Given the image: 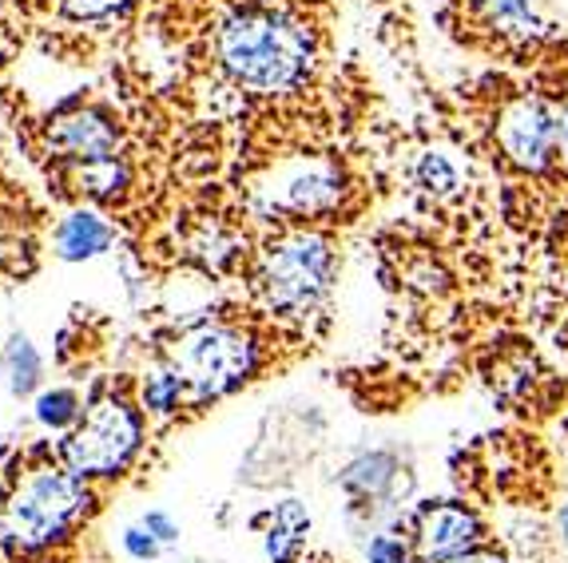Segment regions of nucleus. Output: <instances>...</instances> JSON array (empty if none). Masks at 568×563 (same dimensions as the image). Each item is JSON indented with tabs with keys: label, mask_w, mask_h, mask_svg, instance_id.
<instances>
[{
	"label": "nucleus",
	"mask_w": 568,
	"mask_h": 563,
	"mask_svg": "<svg viewBox=\"0 0 568 563\" xmlns=\"http://www.w3.org/2000/svg\"><path fill=\"white\" fill-rule=\"evenodd\" d=\"M219 60L251 92H286L311 68L314 37L283 12L246 9L219 29Z\"/></svg>",
	"instance_id": "1"
},
{
	"label": "nucleus",
	"mask_w": 568,
	"mask_h": 563,
	"mask_svg": "<svg viewBox=\"0 0 568 563\" xmlns=\"http://www.w3.org/2000/svg\"><path fill=\"white\" fill-rule=\"evenodd\" d=\"M84 508V484L77 472L37 469L20 480L9 504L0 508V535L17 547H44Z\"/></svg>",
	"instance_id": "2"
},
{
	"label": "nucleus",
	"mask_w": 568,
	"mask_h": 563,
	"mask_svg": "<svg viewBox=\"0 0 568 563\" xmlns=\"http://www.w3.org/2000/svg\"><path fill=\"white\" fill-rule=\"evenodd\" d=\"M334 278V246L323 235H294L266 254L263 298L271 310L303 318L318 306Z\"/></svg>",
	"instance_id": "3"
},
{
	"label": "nucleus",
	"mask_w": 568,
	"mask_h": 563,
	"mask_svg": "<svg viewBox=\"0 0 568 563\" xmlns=\"http://www.w3.org/2000/svg\"><path fill=\"white\" fill-rule=\"evenodd\" d=\"M140 449V421L120 397H104L88 409L84 424L64 441L68 472L84 477H115Z\"/></svg>",
	"instance_id": "4"
},
{
	"label": "nucleus",
	"mask_w": 568,
	"mask_h": 563,
	"mask_svg": "<svg viewBox=\"0 0 568 563\" xmlns=\"http://www.w3.org/2000/svg\"><path fill=\"white\" fill-rule=\"evenodd\" d=\"M175 366H180L183 381L200 389L203 397H223L255 373V346H251V338L227 326L200 329L183 341V349L175 354Z\"/></svg>",
	"instance_id": "5"
},
{
	"label": "nucleus",
	"mask_w": 568,
	"mask_h": 563,
	"mask_svg": "<svg viewBox=\"0 0 568 563\" xmlns=\"http://www.w3.org/2000/svg\"><path fill=\"white\" fill-rule=\"evenodd\" d=\"M501 151L529 175H545L552 163H560L557 127H560V104L545 95L529 92L517 95L501 115Z\"/></svg>",
	"instance_id": "6"
},
{
	"label": "nucleus",
	"mask_w": 568,
	"mask_h": 563,
	"mask_svg": "<svg viewBox=\"0 0 568 563\" xmlns=\"http://www.w3.org/2000/svg\"><path fill=\"white\" fill-rule=\"evenodd\" d=\"M406 540L414 544L417 563H442L481 547L485 520L462 500H426L414 512V535Z\"/></svg>",
	"instance_id": "7"
},
{
	"label": "nucleus",
	"mask_w": 568,
	"mask_h": 563,
	"mask_svg": "<svg viewBox=\"0 0 568 563\" xmlns=\"http://www.w3.org/2000/svg\"><path fill=\"white\" fill-rule=\"evenodd\" d=\"M52 140H57L60 151L77 155V160H84V163L108 160V155H112V147H115L112 123H108L104 115H95V112H77V115H68V120H60Z\"/></svg>",
	"instance_id": "8"
},
{
	"label": "nucleus",
	"mask_w": 568,
	"mask_h": 563,
	"mask_svg": "<svg viewBox=\"0 0 568 563\" xmlns=\"http://www.w3.org/2000/svg\"><path fill=\"white\" fill-rule=\"evenodd\" d=\"M57 246H60V258H68V263L95 258V254H104L112 246V226L100 215H92V211H77L57 231Z\"/></svg>",
	"instance_id": "9"
},
{
	"label": "nucleus",
	"mask_w": 568,
	"mask_h": 563,
	"mask_svg": "<svg viewBox=\"0 0 568 563\" xmlns=\"http://www.w3.org/2000/svg\"><path fill=\"white\" fill-rule=\"evenodd\" d=\"M469 9L485 20L489 32H501L513 40H529L540 29L537 0H469Z\"/></svg>",
	"instance_id": "10"
},
{
	"label": "nucleus",
	"mask_w": 568,
	"mask_h": 563,
	"mask_svg": "<svg viewBox=\"0 0 568 563\" xmlns=\"http://www.w3.org/2000/svg\"><path fill=\"white\" fill-rule=\"evenodd\" d=\"M389 480H394V457L389 452H369V457L346 469V484L358 489L362 497H382L389 489Z\"/></svg>",
	"instance_id": "11"
},
{
	"label": "nucleus",
	"mask_w": 568,
	"mask_h": 563,
	"mask_svg": "<svg viewBox=\"0 0 568 563\" xmlns=\"http://www.w3.org/2000/svg\"><path fill=\"white\" fill-rule=\"evenodd\" d=\"M4 366H9V377H12V381H9L12 393H17V397L32 393V386L40 381V357H37V349L29 346V338H24V334H17V338L9 341Z\"/></svg>",
	"instance_id": "12"
},
{
	"label": "nucleus",
	"mask_w": 568,
	"mask_h": 563,
	"mask_svg": "<svg viewBox=\"0 0 568 563\" xmlns=\"http://www.w3.org/2000/svg\"><path fill=\"white\" fill-rule=\"evenodd\" d=\"M417 187H426L429 195L446 198L457 191V171L454 163L446 160V155H437V151H429V155H422V163H417Z\"/></svg>",
	"instance_id": "13"
},
{
	"label": "nucleus",
	"mask_w": 568,
	"mask_h": 563,
	"mask_svg": "<svg viewBox=\"0 0 568 563\" xmlns=\"http://www.w3.org/2000/svg\"><path fill=\"white\" fill-rule=\"evenodd\" d=\"M37 417L48 429H68L80 417V397L72 389H52L37 401Z\"/></svg>",
	"instance_id": "14"
},
{
	"label": "nucleus",
	"mask_w": 568,
	"mask_h": 563,
	"mask_svg": "<svg viewBox=\"0 0 568 563\" xmlns=\"http://www.w3.org/2000/svg\"><path fill=\"white\" fill-rule=\"evenodd\" d=\"M183 386H187V381H183L180 373L148 377V386H143V405H148V409H155V413H171V409L180 405Z\"/></svg>",
	"instance_id": "15"
},
{
	"label": "nucleus",
	"mask_w": 568,
	"mask_h": 563,
	"mask_svg": "<svg viewBox=\"0 0 568 563\" xmlns=\"http://www.w3.org/2000/svg\"><path fill=\"white\" fill-rule=\"evenodd\" d=\"M298 552H303V535L275 520V528L266 532V555H271V563H294Z\"/></svg>",
	"instance_id": "16"
},
{
	"label": "nucleus",
	"mask_w": 568,
	"mask_h": 563,
	"mask_svg": "<svg viewBox=\"0 0 568 563\" xmlns=\"http://www.w3.org/2000/svg\"><path fill=\"white\" fill-rule=\"evenodd\" d=\"M369 563H414V544L409 540H398V535H374L369 540V552H366Z\"/></svg>",
	"instance_id": "17"
},
{
	"label": "nucleus",
	"mask_w": 568,
	"mask_h": 563,
	"mask_svg": "<svg viewBox=\"0 0 568 563\" xmlns=\"http://www.w3.org/2000/svg\"><path fill=\"white\" fill-rule=\"evenodd\" d=\"M123 547H128L135 560L148 563V560H155V552H160V540L140 524V528H128V532H123Z\"/></svg>",
	"instance_id": "18"
},
{
	"label": "nucleus",
	"mask_w": 568,
	"mask_h": 563,
	"mask_svg": "<svg viewBox=\"0 0 568 563\" xmlns=\"http://www.w3.org/2000/svg\"><path fill=\"white\" fill-rule=\"evenodd\" d=\"M123 0H64V12L77 20H100L108 17V12L120 9Z\"/></svg>",
	"instance_id": "19"
},
{
	"label": "nucleus",
	"mask_w": 568,
	"mask_h": 563,
	"mask_svg": "<svg viewBox=\"0 0 568 563\" xmlns=\"http://www.w3.org/2000/svg\"><path fill=\"white\" fill-rule=\"evenodd\" d=\"M275 520L298 535L311 532V512H306V504H298V500H283V504L275 508Z\"/></svg>",
	"instance_id": "20"
},
{
	"label": "nucleus",
	"mask_w": 568,
	"mask_h": 563,
	"mask_svg": "<svg viewBox=\"0 0 568 563\" xmlns=\"http://www.w3.org/2000/svg\"><path fill=\"white\" fill-rule=\"evenodd\" d=\"M143 528H148V532H152L160 544H175V540H180V528L171 524L163 512H148V516H143Z\"/></svg>",
	"instance_id": "21"
},
{
	"label": "nucleus",
	"mask_w": 568,
	"mask_h": 563,
	"mask_svg": "<svg viewBox=\"0 0 568 563\" xmlns=\"http://www.w3.org/2000/svg\"><path fill=\"white\" fill-rule=\"evenodd\" d=\"M442 563H509V560H505V555L497 552V547L481 544V547H474V552L454 555V560H442Z\"/></svg>",
	"instance_id": "22"
},
{
	"label": "nucleus",
	"mask_w": 568,
	"mask_h": 563,
	"mask_svg": "<svg viewBox=\"0 0 568 563\" xmlns=\"http://www.w3.org/2000/svg\"><path fill=\"white\" fill-rule=\"evenodd\" d=\"M557 147H560V163L568 167V100L560 104V127H557Z\"/></svg>",
	"instance_id": "23"
},
{
	"label": "nucleus",
	"mask_w": 568,
	"mask_h": 563,
	"mask_svg": "<svg viewBox=\"0 0 568 563\" xmlns=\"http://www.w3.org/2000/svg\"><path fill=\"white\" fill-rule=\"evenodd\" d=\"M560 535H565V544H568V504L560 508Z\"/></svg>",
	"instance_id": "24"
}]
</instances>
